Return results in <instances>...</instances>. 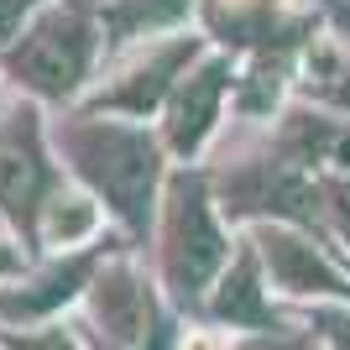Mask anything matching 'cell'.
<instances>
[{
  "label": "cell",
  "mask_w": 350,
  "mask_h": 350,
  "mask_svg": "<svg viewBox=\"0 0 350 350\" xmlns=\"http://www.w3.org/2000/svg\"><path fill=\"white\" fill-rule=\"evenodd\" d=\"M68 152L79 162V173L110 199V209L126 215L131 225H142L146 204H152V183H157L152 136L126 131V126H79L68 136Z\"/></svg>",
  "instance_id": "obj_1"
},
{
  "label": "cell",
  "mask_w": 350,
  "mask_h": 350,
  "mask_svg": "<svg viewBox=\"0 0 350 350\" xmlns=\"http://www.w3.org/2000/svg\"><path fill=\"white\" fill-rule=\"evenodd\" d=\"M167 282L183 298H199L204 282L215 278L219 256H225V235L209 219V199L199 178H178L173 183V209H167Z\"/></svg>",
  "instance_id": "obj_2"
},
{
  "label": "cell",
  "mask_w": 350,
  "mask_h": 350,
  "mask_svg": "<svg viewBox=\"0 0 350 350\" xmlns=\"http://www.w3.org/2000/svg\"><path fill=\"white\" fill-rule=\"evenodd\" d=\"M89 47H94V37H89V27L79 21V16H47L42 27L31 31L27 42L11 53V73L21 79L27 89H37V94H68L79 79H84L89 68Z\"/></svg>",
  "instance_id": "obj_3"
},
{
  "label": "cell",
  "mask_w": 350,
  "mask_h": 350,
  "mask_svg": "<svg viewBox=\"0 0 350 350\" xmlns=\"http://www.w3.org/2000/svg\"><path fill=\"white\" fill-rule=\"evenodd\" d=\"M42 183H47V162L37 152V136H31V116H16V126L0 136V204L16 219H27L37 209Z\"/></svg>",
  "instance_id": "obj_4"
},
{
  "label": "cell",
  "mask_w": 350,
  "mask_h": 350,
  "mask_svg": "<svg viewBox=\"0 0 350 350\" xmlns=\"http://www.w3.org/2000/svg\"><path fill=\"white\" fill-rule=\"evenodd\" d=\"M94 319L105 324L110 340L136 345V340L152 335V293L142 288L136 272L116 267V272H105V278L94 282Z\"/></svg>",
  "instance_id": "obj_5"
},
{
  "label": "cell",
  "mask_w": 350,
  "mask_h": 350,
  "mask_svg": "<svg viewBox=\"0 0 350 350\" xmlns=\"http://www.w3.org/2000/svg\"><path fill=\"white\" fill-rule=\"evenodd\" d=\"M219 94H225V63H204L193 79H183V84H178L173 116H167V142H173L183 157H189V152H199V142L209 136Z\"/></svg>",
  "instance_id": "obj_6"
},
{
  "label": "cell",
  "mask_w": 350,
  "mask_h": 350,
  "mask_svg": "<svg viewBox=\"0 0 350 350\" xmlns=\"http://www.w3.org/2000/svg\"><path fill=\"white\" fill-rule=\"evenodd\" d=\"M314 199L319 193L308 189L304 178H293L288 167H251L230 183V209L251 215V209H272V215H298L314 219Z\"/></svg>",
  "instance_id": "obj_7"
},
{
  "label": "cell",
  "mask_w": 350,
  "mask_h": 350,
  "mask_svg": "<svg viewBox=\"0 0 350 350\" xmlns=\"http://www.w3.org/2000/svg\"><path fill=\"white\" fill-rule=\"evenodd\" d=\"M262 251H267V267H272V278L282 282L288 293H350V282L340 278L335 267L324 262L314 246L304 241H293V235H262Z\"/></svg>",
  "instance_id": "obj_8"
},
{
  "label": "cell",
  "mask_w": 350,
  "mask_h": 350,
  "mask_svg": "<svg viewBox=\"0 0 350 350\" xmlns=\"http://www.w3.org/2000/svg\"><path fill=\"white\" fill-rule=\"evenodd\" d=\"M189 58H193V42H173V47H162V53L146 63V68H136V73H131V84H126V89L105 94V105H110V110H131V116H146V110H152V105L167 94L173 73L183 68Z\"/></svg>",
  "instance_id": "obj_9"
},
{
  "label": "cell",
  "mask_w": 350,
  "mask_h": 350,
  "mask_svg": "<svg viewBox=\"0 0 350 350\" xmlns=\"http://www.w3.org/2000/svg\"><path fill=\"white\" fill-rule=\"evenodd\" d=\"M219 319L230 324H267V308H262V288H256V267L251 256L230 267V278H225V293H219Z\"/></svg>",
  "instance_id": "obj_10"
},
{
  "label": "cell",
  "mask_w": 350,
  "mask_h": 350,
  "mask_svg": "<svg viewBox=\"0 0 350 350\" xmlns=\"http://www.w3.org/2000/svg\"><path fill=\"white\" fill-rule=\"evenodd\" d=\"M84 272H89V262H68L63 272H53L47 282H37V293H16V298H0V308L5 314H42V308H53V304H63V298H73L79 293V282H84Z\"/></svg>",
  "instance_id": "obj_11"
},
{
  "label": "cell",
  "mask_w": 350,
  "mask_h": 350,
  "mask_svg": "<svg viewBox=\"0 0 350 350\" xmlns=\"http://www.w3.org/2000/svg\"><path fill=\"white\" fill-rule=\"evenodd\" d=\"M308 94L350 110V58L335 47H314L308 53Z\"/></svg>",
  "instance_id": "obj_12"
},
{
  "label": "cell",
  "mask_w": 350,
  "mask_h": 350,
  "mask_svg": "<svg viewBox=\"0 0 350 350\" xmlns=\"http://www.w3.org/2000/svg\"><path fill=\"white\" fill-rule=\"evenodd\" d=\"M189 5V0H126V11H116V31H131L146 27V21H167Z\"/></svg>",
  "instance_id": "obj_13"
},
{
  "label": "cell",
  "mask_w": 350,
  "mask_h": 350,
  "mask_svg": "<svg viewBox=\"0 0 350 350\" xmlns=\"http://www.w3.org/2000/svg\"><path fill=\"white\" fill-rule=\"evenodd\" d=\"M324 199H329V209H335L340 230L350 235V178H335V183H324Z\"/></svg>",
  "instance_id": "obj_14"
},
{
  "label": "cell",
  "mask_w": 350,
  "mask_h": 350,
  "mask_svg": "<svg viewBox=\"0 0 350 350\" xmlns=\"http://www.w3.org/2000/svg\"><path fill=\"white\" fill-rule=\"evenodd\" d=\"M21 11H27V0H0V42L11 37V27L21 21Z\"/></svg>",
  "instance_id": "obj_15"
},
{
  "label": "cell",
  "mask_w": 350,
  "mask_h": 350,
  "mask_svg": "<svg viewBox=\"0 0 350 350\" xmlns=\"http://www.w3.org/2000/svg\"><path fill=\"white\" fill-rule=\"evenodd\" d=\"M335 21H340V27L350 31V0H340V5H335Z\"/></svg>",
  "instance_id": "obj_16"
},
{
  "label": "cell",
  "mask_w": 350,
  "mask_h": 350,
  "mask_svg": "<svg viewBox=\"0 0 350 350\" xmlns=\"http://www.w3.org/2000/svg\"><path fill=\"white\" fill-rule=\"evenodd\" d=\"M11 267H16V262H11V251H0V272H11Z\"/></svg>",
  "instance_id": "obj_17"
}]
</instances>
